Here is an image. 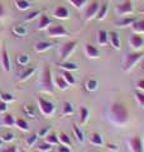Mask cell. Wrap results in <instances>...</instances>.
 Returning a JSON list of instances; mask_svg holds the SVG:
<instances>
[{
    "instance_id": "6da1fadb",
    "label": "cell",
    "mask_w": 144,
    "mask_h": 152,
    "mask_svg": "<svg viewBox=\"0 0 144 152\" xmlns=\"http://www.w3.org/2000/svg\"><path fill=\"white\" fill-rule=\"evenodd\" d=\"M108 117L109 121L116 127H123L129 122V113L127 108L120 103H114L110 105Z\"/></svg>"
},
{
    "instance_id": "7a4b0ae2",
    "label": "cell",
    "mask_w": 144,
    "mask_h": 152,
    "mask_svg": "<svg viewBox=\"0 0 144 152\" xmlns=\"http://www.w3.org/2000/svg\"><path fill=\"white\" fill-rule=\"evenodd\" d=\"M144 57V52H139V51H133V52H129L124 56V60H123V64H121V70L124 72H129L134 69L139 61Z\"/></svg>"
},
{
    "instance_id": "3957f363",
    "label": "cell",
    "mask_w": 144,
    "mask_h": 152,
    "mask_svg": "<svg viewBox=\"0 0 144 152\" xmlns=\"http://www.w3.org/2000/svg\"><path fill=\"white\" fill-rule=\"evenodd\" d=\"M53 85H55V83H53V76H52V72H51V67L49 66H46V67L43 69L42 77H41V88L43 91L52 94L53 93V89H55Z\"/></svg>"
},
{
    "instance_id": "277c9868",
    "label": "cell",
    "mask_w": 144,
    "mask_h": 152,
    "mask_svg": "<svg viewBox=\"0 0 144 152\" xmlns=\"http://www.w3.org/2000/svg\"><path fill=\"white\" fill-rule=\"evenodd\" d=\"M38 107H39V110L42 112V114L46 117H52L56 110V107L53 103L41 96L38 98Z\"/></svg>"
},
{
    "instance_id": "5b68a950",
    "label": "cell",
    "mask_w": 144,
    "mask_h": 152,
    "mask_svg": "<svg viewBox=\"0 0 144 152\" xmlns=\"http://www.w3.org/2000/svg\"><path fill=\"white\" fill-rule=\"evenodd\" d=\"M47 36L52 38H61V37H67L70 36V32L62 24H55L49 26L47 28Z\"/></svg>"
},
{
    "instance_id": "8992f818",
    "label": "cell",
    "mask_w": 144,
    "mask_h": 152,
    "mask_svg": "<svg viewBox=\"0 0 144 152\" xmlns=\"http://www.w3.org/2000/svg\"><path fill=\"white\" fill-rule=\"evenodd\" d=\"M76 47H77V42L76 41H68L63 43L61 46L60 48V58L61 61H66L68 57L72 55V52L76 50Z\"/></svg>"
},
{
    "instance_id": "52a82bcc",
    "label": "cell",
    "mask_w": 144,
    "mask_h": 152,
    "mask_svg": "<svg viewBox=\"0 0 144 152\" xmlns=\"http://www.w3.org/2000/svg\"><path fill=\"white\" fill-rule=\"evenodd\" d=\"M118 15L120 17H125L128 14H133L134 13V7L132 0H124L123 3H120L119 5H116V9H115Z\"/></svg>"
},
{
    "instance_id": "ba28073f",
    "label": "cell",
    "mask_w": 144,
    "mask_h": 152,
    "mask_svg": "<svg viewBox=\"0 0 144 152\" xmlns=\"http://www.w3.org/2000/svg\"><path fill=\"white\" fill-rule=\"evenodd\" d=\"M129 148L132 152H144V143H143V138L140 136H133L130 140L128 141Z\"/></svg>"
},
{
    "instance_id": "9c48e42d",
    "label": "cell",
    "mask_w": 144,
    "mask_h": 152,
    "mask_svg": "<svg viewBox=\"0 0 144 152\" xmlns=\"http://www.w3.org/2000/svg\"><path fill=\"white\" fill-rule=\"evenodd\" d=\"M129 46L132 47L133 51H139L144 47V37L140 34H137V33H133V34L129 37Z\"/></svg>"
},
{
    "instance_id": "30bf717a",
    "label": "cell",
    "mask_w": 144,
    "mask_h": 152,
    "mask_svg": "<svg viewBox=\"0 0 144 152\" xmlns=\"http://www.w3.org/2000/svg\"><path fill=\"white\" fill-rule=\"evenodd\" d=\"M100 8V4L97 1H94L91 3L90 5L86 8V12H85V20H91V19H94L96 17V14H97V10Z\"/></svg>"
},
{
    "instance_id": "8fae6325",
    "label": "cell",
    "mask_w": 144,
    "mask_h": 152,
    "mask_svg": "<svg viewBox=\"0 0 144 152\" xmlns=\"http://www.w3.org/2000/svg\"><path fill=\"white\" fill-rule=\"evenodd\" d=\"M109 42H110V45H111V47L114 50H120L121 48V41H120V36H119V33L118 32H110L109 33Z\"/></svg>"
},
{
    "instance_id": "7c38bea8",
    "label": "cell",
    "mask_w": 144,
    "mask_h": 152,
    "mask_svg": "<svg viewBox=\"0 0 144 152\" xmlns=\"http://www.w3.org/2000/svg\"><path fill=\"white\" fill-rule=\"evenodd\" d=\"M51 24H52L51 18L48 17L46 13H42L41 15H39V22H38V24H37V29H38V31H44V29H47V28L49 27Z\"/></svg>"
},
{
    "instance_id": "4fadbf2b",
    "label": "cell",
    "mask_w": 144,
    "mask_h": 152,
    "mask_svg": "<svg viewBox=\"0 0 144 152\" xmlns=\"http://www.w3.org/2000/svg\"><path fill=\"white\" fill-rule=\"evenodd\" d=\"M52 46H53V43H51V42L38 41V42H36V45H34L33 48H34V51L38 52V53H42V52H46L49 48H52Z\"/></svg>"
},
{
    "instance_id": "5bb4252c",
    "label": "cell",
    "mask_w": 144,
    "mask_h": 152,
    "mask_svg": "<svg viewBox=\"0 0 144 152\" xmlns=\"http://www.w3.org/2000/svg\"><path fill=\"white\" fill-rule=\"evenodd\" d=\"M1 66H3V70L5 71V72H10L12 64H10V58H9L8 51L5 48H4L1 52Z\"/></svg>"
},
{
    "instance_id": "9a60e30c",
    "label": "cell",
    "mask_w": 144,
    "mask_h": 152,
    "mask_svg": "<svg viewBox=\"0 0 144 152\" xmlns=\"http://www.w3.org/2000/svg\"><path fill=\"white\" fill-rule=\"evenodd\" d=\"M53 15L57 18V19H68L70 18V10L67 9L66 7H57L56 8V10H55V13H53Z\"/></svg>"
},
{
    "instance_id": "2e32d148",
    "label": "cell",
    "mask_w": 144,
    "mask_h": 152,
    "mask_svg": "<svg viewBox=\"0 0 144 152\" xmlns=\"http://www.w3.org/2000/svg\"><path fill=\"white\" fill-rule=\"evenodd\" d=\"M85 53L89 58H99L100 57V51L92 45H86L85 46Z\"/></svg>"
},
{
    "instance_id": "e0dca14e",
    "label": "cell",
    "mask_w": 144,
    "mask_h": 152,
    "mask_svg": "<svg viewBox=\"0 0 144 152\" xmlns=\"http://www.w3.org/2000/svg\"><path fill=\"white\" fill-rule=\"evenodd\" d=\"M89 142L94 146H104L105 142H104V137L100 134V133H91L89 136Z\"/></svg>"
},
{
    "instance_id": "ac0fdd59",
    "label": "cell",
    "mask_w": 144,
    "mask_h": 152,
    "mask_svg": "<svg viewBox=\"0 0 144 152\" xmlns=\"http://www.w3.org/2000/svg\"><path fill=\"white\" fill-rule=\"evenodd\" d=\"M130 28L137 34H144V19H135Z\"/></svg>"
},
{
    "instance_id": "d6986e66",
    "label": "cell",
    "mask_w": 144,
    "mask_h": 152,
    "mask_svg": "<svg viewBox=\"0 0 144 152\" xmlns=\"http://www.w3.org/2000/svg\"><path fill=\"white\" fill-rule=\"evenodd\" d=\"M97 43L99 46H106L109 43V33L106 31H104V29H100L97 32Z\"/></svg>"
},
{
    "instance_id": "ffe728a7",
    "label": "cell",
    "mask_w": 144,
    "mask_h": 152,
    "mask_svg": "<svg viewBox=\"0 0 144 152\" xmlns=\"http://www.w3.org/2000/svg\"><path fill=\"white\" fill-rule=\"evenodd\" d=\"M137 19V17H121V19H119L116 22V26L118 27H130L134 20Z\"/></svg>"
},
{
    "instance_id": "44dd1931",
    "label": "cell",
    "mask_w": 144,
    "mask_h": 152,
    "mask_svg": "<svg viewBox=\"0 0 144 152\" xmlns=\"http://www.w3.org/2000/svg\"><path fill=\"white\" fill-rule=\"evenodd\" d=\"M34 72H36V67H25V70H23L19 74V81H25L31 76H33Z\"/></svg>"
},
{
    "instance_id": "7402d4cb",
    "label": "cell",
    "mask_w": 144,
    "mask_h": 152,
    "mask_svg": "<svg viewBox=\"0 0 144 152\" xmlns=\"http://www.w3.org/2000/svg\"><path fill=\"white\" fill-rule=\"evenodd\" d=\"M72 132H73V134H75V137H76V140H77L79 143H84L85 142V133H84V131L81 129L80 127L73 124L72 126Z\"/></svg>"
},
{
    "instance_id": "603a6c76",
    "label": "cell",
    "mask_w": 144,
    "mask_h": 152,
    "mask_svg": "<svg viewBox=\"0 0 144 152\" xmlns=\"http://www.w3.org/2000/svg\"><path fill=\"white\" fill-rule=\"evenodd\" d=\"M97 88H99V81H97L96 79H94V77L89 79L85 83V89L87 90V91H90V93L96 91V90H97Z\"/></svg>"
},
{
    "instance_id": "cb8c5ba5",
    "label": "cell",
    "mask_w": 144,
    "mask_h": 152,
    "mask_svg": "<svg viewBox=\"0 0 144 152\" xmlns=\"http://www.w3.org/2000/svg\"><path fill=\"white\" fill-rule=\"evenodd\" d=\"M89 118H90V110L89 108L86 107H81L80 108V123L81 124H86L89 122Z\"/></svg>"
},
{
    "instance_id": "d4e9b609",
    "label": "cell",
    "mask_w": 144,
    "mask_h": 152,
    "mask_svg": "<svg viewBox=\"0 0 144 152\" xmlns=\"http://www.w3.org/2000/svg\"><path fill=\"white\" fill-rule=\"evenodd\" d=\"M60 67L62 70H66V71H77L79 70V65L77 64H73V62H67V61H61L60 62Z\"/></svg>"
},
{
    "instance_id": "484cf974",
    "label": "cell",
    "mask_w": 144,
    "mask_h": 152,
    "mask_svg": "<svg viewBox=\"0 0 144 152\" xmlns=\"http://www.w3.org/2000/svg\"><path fill=\"white\" fill-rule=\"evenodd\" d=\"M109 12V4H103L101 7L99 8V10H97V14H96V18L99 19V20H104L105 17H106V14Z\"/></svg>"
},
{
    "instance_id": "4316f807",
    "label": "cell",
    "mask_w": 144,
    "mask_h": 152,
    "mask_svg": "<svg viewBox=\"0 0 144 152\" xmlns=\"http://www.w3.org/2000/svg\"><path fill=\"white\" fill-rule=\"evenodd\" d=\"M53 83L56 84V86L60 90H67L70 88V85L67 84V81L66 80L62 77V76H58V77H56L55 80H53Z\"/></svg>"
},
{
    "instance_id": "83f0119b",
    "label": "cell",
    "mask_w": 144,
    "mask_h": 152,
    "mask_svg": "<svg viewBox=\"0 0 144 152\" xmlns=\"http://www.w3.org/2000/svg\"><path fill=\"white\" fill-rule=\"evenodd\" d=\"M12 32L15 36H18V37H24V36L28 34V29H27V27H24V26H15V27H13Z\"/></svg>"
},
{
    "instance_id": "f1b7e54d",
    "label": "cell",
    "mask_w": 144,
    "mask_h": 152,
    "mask_svg": "<svg viewBox=\"0 0 144 152\" xmlns=\"http://www.w3.org/2000/svg\"><path fill=\"white\" fill-rule=\"evenodd\" d=\"M73 113H75V107L72 105V103L66 102L63 107H62V114L63 115H72Z\"/></svg>"
},
{
    "instance_id": "f546056e",
    "label": "cell",
    "mask_w": 144,
    "mask_h": 152,
    "mask_svg": "<svg viewBox=\"0 0 144 152\" xmlns=\"http://www.w3.org/2000/svg\"><path fill=\"white\" fill-rule=\"evenodd\" d=\"M62 77H63L66 81H67V84L70 85H75L76 84V79H75V76L71 74V71H66V70H63V72H62Z\"/></svg>"
},
{
    "instance_id": "4dcf8cb0",
    "label": "cell",
    "mask_w": 144,
    "mask_h": 152,
    "mask_svg": "<svg viewBox=\"0 0 144 152\" xmlns=\"http://www.w3.org/2000/svg\"><path fill=\"white\" fill-rule=\"evenodd\" d=\"M23 110H24V113H25L29 118H36L37 117V114H36V107H33L32 104H25V105L23 107Z\"/></svg>"
},
{
    "instance_id": "1f68e13d",
    "label": "cell",
    "mask_w": 144,
    "mask_h": 152,
    "mask_svg": "<svg viewBox=\"0 0 144 152\" xmlns=\"http://www.w3.org/2000/svg\"><path fill=\"white\" fill-rule=\"evenodd\" d=\"M3 124L7 126V127H12L15 124V119L12 114H4L3 115Z\"/></svg>"
},
{
    "instance_id": "d6a6232c",
    "label": "cell",
    "mask_w": 144,
    "mask_h": 152,
    "mask_svg": "<svg viewBox=\"0 0 144 152\" xmlns=\"http://www.w3.org/2000/svg\"><path fill=\"white\" fill-rule=\"evenodd\" d=\"M15 7L19 10H28L31 8V4L27 0H15Z\"/></svg>"
},
{
    "instance_id": "836d02e7",
    "label": "cell",
    "mask_w": 144,
    "mask_h": 152,
    "mask_svg": "<svg viewBox=\"0 0 144 152\" xmlns=\"http://www.w3.org/2000/svg\"><path fill=\"white\" fill-rule=\"evenodd\" d=\"M17 62H18V65H20V66L28 65V62H29V56H28L27 53H20V55H18Z\"/></svg>"
},
{
    "instance_id": "e575fe53",
    "label": "cell",
    "mask_w": 144,
    "mask_h": 152,
    "mask_svg": "<svg viewBox=\"0 0 144 152\" xmlns=\"http://www.w3.org/2000/svg\"><path fill=\"white\" fill-rule=\"evenodd\" d=\"M15 126L22 131H29V124H28V122L25 119H22V118H19V119L15 121Z\"/></svg>"
},
{
    "instance_id": "d590c367",
    "label": "cell",
    "mask_w": 144,
    "mask_h": 152,
    "mask_svg": "<svg viewBox=\"0 0 144 152\" xmlns=\"http://www.w3.org/2000/svg\"><path fill=\"white\" fill-rule=\"evenodd\" d=\"M53 147H52L51 143H48V142H43V143H39L36 146V150L37 151H41V152H49Z\"/></svg>"
},
{
    "instance_id": "8d00e7d4",
    "label": "cell",
    "mask_w": 144,
    "mask_h": 152,
    "mask_svg": "<svg viewBox=\"0 0 144 152\" xmlns=\"http://www.w3.org/2000/svg\"><path fill=\"white\" fill-rule=\"evenodd\" d=\"M46 142L51 143L52 146H53V145H58V143H60L58 136H57L56 133H49L48 136H46Z\"/></svg>"
},
{
    "instance_id": "74e56055",
    "label": "cell",
    "mask_w": 144,
    "mask_h": 152,
    "mask_svg": "<svg viewBox=\"0 0 144 152\" xmlns=\"http://www.w3.org/2000/svg\"><path fill=\"white\" fill-rule=\"evenodd\" d=\"M134 96H135V100L138 102V104L140 105V108H144V93L140 90H137L134 93Z\"/></svg>"
},
{
    "instance_id": "f35d334b",
    "label": "cell",
    "mask_w": 144,
    "mask_h": 152,
    "mask_svg": "<svg viewBox=\"0 0 144 152\" xmlns=\"http://www.w3.org/2000/svg\"><path fill=\"white\" fill-rule=\"evenodd\" d=\"M42 13H43L42 10H34V12H32V13L28 14V15H27L25 18H24V22H31V20H34V19L39 17Z\"/></svg>"
},
{
    "instance_id": "ab89813d",
    "label": "cell",
    "mask_w": 144,
    "mask_h": 152,
    "mask_svg": "<svg viewBox=\"0 0 144 152\" xmlns=\"http://www.w3.org/2000/svg\"><path fill=\"white\" fill-rule=\"evenodd\" d=\"M58 140H60V143H62V145H65V146H68V147H71V140H70V137L67 136V134H65V133H61V134L58 136Z\"/></svg>"
},
{
    "instance_id": "60d3db41",
    "label": "cell",
    "mask_w": 144,
    "mask_h": 152,
    "mask_svg": "<svg viewBox=\"0 0 144 152\" xmlns=\"http://www.w3.org/2000/svg\"><path fill=\"white\" fill-rule=\"evenodd\" d=\"M67 1L71 3V5H73L75 8H77V9H82L87 0H67Z\"/></svg>"
},
{
    "instance_id": "b9f144b4",
    "label": "cell",
    "mask_w": 144,
    "mask_h": 152,
    "mask_svg": "<svg viewBox=\"0 0 144 152\" xmlns=\"http://www.w3.org/2000/svg\"><path fill=\"white\" fill-rule=\"evenodd\" d=\"M37 141H38V134H37V133H34V134H32V136H29V137L27 138V146H28V147L36 146Z\"/></svg>"
},
{
    "instance_id": "7bdbcfd3",
    "label": "cell",
    "mask_w": 144,
    "mask_h": 152,
    "mask_svg": "<svg viewBox=\"0 0 144 152\" xmlns=\"http://www.w3.org/2000/svg\"><path fill=\"white\" fill-rule=\"evenodd\" d=\"M1 140L4 142H13L14 140H15V134H14L13 132H7L1 136Z\"/></svg>"
},
{
    "instance_id": "ee69618b",
    "label": "cell",
    "mask_w": 144,
    "mask_h": 152,
    "mask_svg": "<svg viewBox=\"0 0 144 152\" xmlns=\"http://www.w3.org/2000/svg\"><path fill=\"white\" fill-rule=\"evenodd\" d=\"M1 100L5 103H13L15 100V98H14L10 93H1Z\"/></svg>"
},
{
    "instance_id": "f6af8a7d",
    "label": "cell",
    "mask_w": 144,
    "mask_h": 152,
    "mask_svg": "<svg viewBox=\"0 0 144 152\" xmlns=\"http://www.w3.org/2000/svg\"><path fill=\"white\" fill-rule=\"evenodd\" d=\"M49 132H51V127L49 126H46V127H43L42 129H39L38 131V137H46V136H48L49 134Z\"/></svg>"
},
{
    "instance_id": "bcb514c9",
    "label": "cell",
    "mask_w": 144,
    "mask_h": 152,
    "mask_svg": "<svg viewBox=\"0 0 144 152\" xmlns=\"http://www.w3.org/2000/svg\"><path fill=\"white\" fill-rule=\"evenodd\" d=\"M56 152H72L71 148L68 146H65V145H60L58 147H57V150Z\"/></svg>"
},
{
    "instance_id": "7dc6e473",
    "label": "cell",
    "mask_w": 144,
    "mask_h": 152,
    "mask_svg": "<svg viewBox=\"0 0 144 152\" xmlns=\"http://www.w3.org/2000/svg\"><path fill=\"white\" fill-rule=\"evenodd\" d=\"M0 152H18V147L17 146H9L4 150H0Z\"/></svg>"
},
{
    "instance_id": "c3c4849f",
    "label": "cell",
    "mask_w": 144,
    "mask_h": 152,
    "mask_svg": "<svg viewBox=\"0 0 144 152\" xmlns=\"http://www.w3.org/2000/svg\"><path fill=\"white\" fill-rule=\"evenodd\" d=\"M8 103L5 102H3V100H0V113H5L8 110Z\"/></svg>"
},
{
    "instance_id": "681fc988",
    "label": "cell",
    "mask_w": 144,
    "mask_h": 152,
    "mask_svg": "<svg viewBox=\"0 0 144 152\" xmlns=\"http://www.w3.org/2000/svg\"><path fill=\"white\" fill-rule=\"evenodd\" d=\"M106 148L110 151H118L119 150V146L115 145V143H106Z\"/></svg>"
},
{
    "instance_id": "f907efd6",
    "label": "cell",
    "mask_w": 144,
    "mask_h": 152,
    "mask_svg": "<svg viewBox=\"0 0 144 152\" xmlns=\"http://www.w3.org/2000/svg\"><path fill=\"white\" fill-rule=\"evenodd\" d=\"M137 88L140 90V91H144V79H140L137 81Z\"/></svg>"
},
{
    "instance_id": "816d5d0a",
    "label": "cell",
    "mask_w": 144,
    "mask_h": 152,
    "mask_svg": "<svg viewBox=\"0 0 144 152\" xmlns=\"http://www.w3.org/2000/svg\"><path fill=\"white\" fill-rule=\"evenodd\" d=\"M4 15H5V9H4V7L0 4V19H3Z\"/></svg>"
},
{
    "instance_id": "f5cc1de1",
    "label": "cell",
    "mask_w": 144,
    "mask_h": 152,
    "mask_svg": "<svg viewBox=\"0 0 144 152\" xmlns=\"http://www.w3.org/2000/svg\"><path fill=\"white\" fill-rule=\"evenodd\" d=\"M4 143H5V142H4V141L1 140V137H0V148L3 147V145H4Z\"/></svg>"
},
{
    "instance_id": "db71d44e",
    "label": "cell",
    "mask_w": 144,
    "mask_h": 152,
    "mask_svg": "<svg viewBox=\"0 0 144 152\" xmlns=\"http://www.w3.org/2000/svg\"><path fill=\"white\" fill-rule=\"evenodd\" d=\"M140 13H142V14H144V9H142V10H140Z\"/></svg>"
},
{
    "instance_id": "11a10c76",
    "label": "cell",
    "mask_w": 144,
    "mask_h": 152,
    "mask_svg": "<svg viewBox=\"0 0 144 152\" xmlns=\"http://www.w3.org/2000/svg\"><path fill=\"white\" fill-rule=\"evenodd\" d=\"M0 100H1V93H0Z\"/></svg>"
},
{
    "instance_id": "9f6ffc18",
    "label": "cell",
    "mask_w": 144,
    "mask_h": 152,
    "mask_svg": "<svg viewBox=\"0 0 144 152\" xmlns=\"http://www.w3.org/2000/svg\"><path fill=\"white\" fill-rule=\"evenodd\" d=\"M19 152H25V151H19Z\"/></svg>"
}]
</instances>
